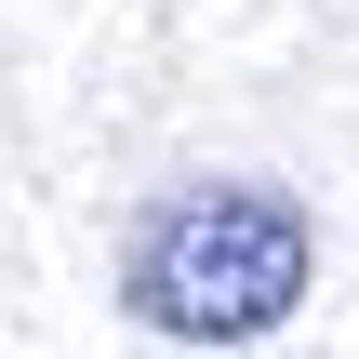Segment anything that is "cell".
<instances>
[{
	"label": "cell",
	"mask_w": 359,
	"mask_h": 359,
	"mask_svg": "<svg viewBox=\"0 0 359 359\" xmlns=\"http://www.w3.org/2000/svg\"><path fill=\"white\" fill-rule=\"evenodd\" d=\"M320 280V226L293 187L266 173H213V187H160L120 240V306L173 346H253L306 306Z\"/></svg>",
	"instance_id": "cell-1"
}]
</instances>
